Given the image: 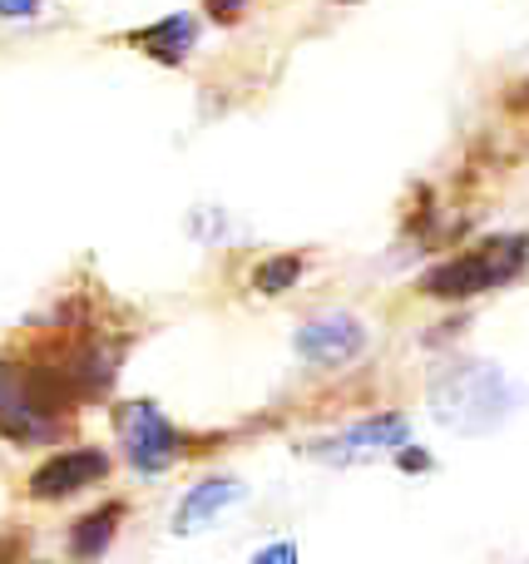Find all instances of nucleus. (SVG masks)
Wrapping results in <instances>:
<instances>
[{
    "label": "nucleus",
    "instance_id": "obj_1",
    "mask_svg": "<svg viewBox=\"0 0 529 564\" xmlns=\"http://www.w3.org/2000/svg\"><path fill=\"white\" fill-rule=\"evenodd\" d=\"M520 406V387L491 361H461L431 381V416L455 436H491Z\"/></svg>",
    "mask_w": 529,
    "mask_h": 564
},
{
    "label": "nucleus",
    "instance_id": "obj_2",
    "mask_svg": "<svg viewBox=\"0 0 529 564\" xmlns=\"http://www.w3.org/2000/svg\"><path fill=\"white\" fill-rule=\"evenodd\" d=\"M525 268H529V234H495V238H485V243H475L471 253H455V258H445L441 268H431V273L421 278V288L431 292V297L461 302V297H481V292L510 288Z\"/></svg>",
    "mask_w": 529,
    "mask_h": 564
},
{
    "label": "nucleus",
    "instance_id": "obj_3",
    "mask_svg": "<svg viewBox=\"0 0 529 564\" xmlns=\"http://www.w3.org/2000/svg\"><path fill=\"white\" fill-rule=\"evenodd\" d=\"M401 446H411V421L401 411H376V416L356 421V426L337 431L327 441H312V456L332 460V466H362L376 456H396Z\"/></svg>",
    "mask_w": 529,
    "mask_h": 564
},
{
    "label": "nucleus",
    "instance_id": "obj_4",
    "mask_svg": "<svg viewBox=\"0 0 529 564\" xmlns=\"http://www.w3.org/2000/svg\"><path fill=\"white\" fill-rule=\"evenodd\" d=\"M124 456L139 476H164L178 456H184V436L174 421L148 401H129L124 406Z\"/></svg>",
    "mask_w": 529,
    "mask_h": 564
},
{
    "label": "nucleus",
    "instance_id": "obj_5",
    "mask_svg": "<svg viewBox=\"0 0 529 564\" xmlns=\"http://www.w3.org/2000/svg\"><path fill=\"white\" fill-rule=\"evenodd\" d=\"M366 347V322L352 312H322L297 327V357L312 367H342Z\"/></svg>",
    "mask_w": 529,
    "mask_h": 564
},
{
    "label": "nucleus",
    "instance_id": "obj_6",
    "mask_svg": "<svg viewBox=\"0 0 529 564\" xmlns=\"http://www.w3.org/2000/svg\"><path fill=\"white\" fill-rule=\"evenodd\" d=\"M104 476H109L104 451H95V446L59 451V456H49L45 466L30 476V496L35 500H65V496H75V490H85V486H99Z\"/></svg>",
    "mask_w": 529,
    "mask_h": 564
},
{
    "label": "nucleus",
    "instance_id": "obj_7",
    "mask_svg": "<svg viewBox=\"0 0 529 564\" xmlns=\"http://www.w3.org/2000/svg\"><path fill=\"white\" fill-rule=\"evenodd\" d=\"M0 436L20 441V446L49 436V411L40 406L30 377H20L10 367H0Z\"/></svg>",
    "mask_w": 529,
    "mask_h": 564
},
{
    "label": "nucleus",
    "instance_id": "obj_8",
    "mask_svg": "<svg viewBox=\"0 0 529 564\" xmlns=\"http://www.w3.org/2000/svg\"><path fill=\"white\" fill-rule=\"evenodd\" d=\"M247 496L243 480H228V476H213V480H198L184 500H178V516H174V530L178 535H194V530H208L228 506Z\"/></svg>",
    "mask_w": 529,
    "mask_h": 564
},
{
    "label": "nucleus",
    "instance_id": "obj_9",
    "mask_svg": "<svg viewBox=\"0 0 529 564\" xmlns=\"http://www.w3.org/2000/svg\"><path fill=\"white\" fill-rule=\"evenodd\" d=\"M194 40H198V20L194 15H168V20H158V25H148V30H134V45L144 50V55L164 59V65H184L188 50H194Z\"/></svg>",
    "mask_w": 529,
    "mask_h": 564
},
{
    "label": "nucleus",
    "instance_id": "obj_10",
    "mask_svg": "<svg viewBox=\"0 0 529 564\" xmlns=\"http://www.w3.org/2000/svg\"><path fill=\"white\" fill-rule=\"evenodd\" d=\"M119 520H124V506H104V510H95V516H85L75 525V535H69V550H75L79 560H99L109 550V540H114Z\"/></svg>",
    "mask_w": 529,
    "mask_h": 564
},
{
    "label": "nucleus",
    "instance_id": "obj_11",
    "mask_svg": "<svg viewBox=\"0 0 529 564\" xmlns=\"http://www.w3.org/2000/svg\"><path fill=\"white\" fill-rule=\"evenodd\" d=\"M297 278H302V258L297 253H283V258H267L263 268H257V292H267V297H277V292L297 288Z\"/></svg>",
    "mask_w": 529,
    "mask_h": 564
},
{
    "label": "nucleus",
    "instance_id": "obj_12",
    "mask_svg": "<svg viewBox=\"0 0 529 564\" xmlns=\"http://www.w3.org/2000/svg\"><path fill=\"white\" fill-rule=\"evenodd\" d=\"M40 10V0H0V15L5 20H30Z\"/></svg>",
    "mask_w": 529,
    "mask_h": 564
},
{
    "label": "nucleus",
    "instance_id": "obj_13",
    "mask_svg": "<svg viewBox=\"0 0 529 564\" xmlns=\"http://www.w3.org/2000/svg\"><path fill=\"white\" fill-rule=\"evenodd\" d=\"M253 560H257V564H293L297 550H293V545H267V550H257Z\"/></svg>",
    "mask_w": 529,
    "mask_h": 564
},
{
    "label": "nucleus",
    "instance_id": "obj_14",
    "mask_svg": "<svg viewBox=\"0 0 529 564\" xmlns=\"http://www.w3.org/2000/svg\"><path fill=\"white\" fill-rule=\"evenodd\" d=\"M208 10H213L218 20H238L243 15V0H208Z\"/></svg>",
    "mask_w": 529,
    "mask_h": 564
}]
</instances>
